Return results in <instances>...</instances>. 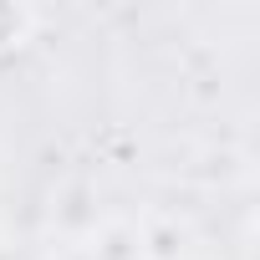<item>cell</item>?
Listing matches in <instances>:
<instances>
[{"label": "cell", "mask_w": 260, "mask_h": 260, "mask_svg": "<svg viewBox=\"0 0 260 260\" xmlns=\"http://www.w3.org/2000/svg\"><path fill=\"white\" fill-rule=\"evenodd\" d=\"M36 11L26 6V0H0V61L6 56H16L31 36H36Z\"/></svg>", "instance_id": "cell-1"}]
</instances>
